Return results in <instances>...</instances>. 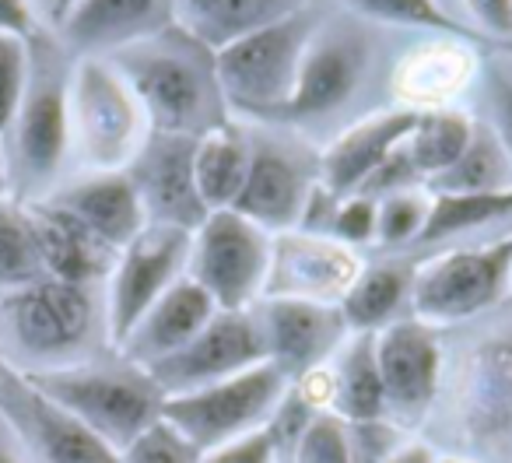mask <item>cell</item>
<instances>
[{
	"instance_id": "obj_1",
	"label": "cell",
	"mask_w": 512,
	"mask_h": 463,
	"mask_svg": "<svg viewBox=\"0 0 512 463\" xmlns=\"http://www.w3.org/2000/svg\"><path fill=\"white\" fill-rule=\"evenodd\" d=\"M116 53L120 57L113 60V67L130 85L155 134L200 137L225 123L214 53L193 43L176 25Z\"/></svg>"
},
{
	"instance_id": "obj_2",
	"label": "cell",
	"mask_w": 512,
	"mask_h": 463,
	"mask_svg": "<svg viewBox=\"0 0 512 463\" xmlns=\"http://www.w3.org/2000/svg\"><path fill=\"white\" fill-rule=\"evenodd\" d=\"M95 306L85 285L43 278L0 295V358L15 372L74 365L88 344Z\"/></svg>"
},
{
	"instance_id": "obj_3",
	"label": "cell",
	"mask_w": 512,
	"mask_h": 463,
	"mask_svg": "<svg viewBox=\"0 0 512 463\" xmlns=\"http://www.w3.org/2000/svg\"><path fill=\"white\" fill-rule=\"evenodd\" d=\"M43 397L64 407L71 418L92 428L106 446L120 453L130 439L144 432L151 421L162 418V393L148 379V372L127 369H95V365H64L50 372H22Z\"/></svg>"
},
{
	"instance_id": "obj_4",
	"label": "cell",
	"mask_w": 512,
	"mask_h": 463,
	"mask_svg": "<svg viewBox=\"0 0 512 463\" xmlns=\"http://www.w3.org/2000/svg\"><path fill=\"white\" fill-rule=\"evenodd\" d=\"M309 39H313V18L299 11L214 53V78L225 106L271 120L274 109L285 106L288 95L295 92Z\"/></svg>"
},
{
	"instance_id": "obj_5",
	"label": "cell",
	"mask_w": 512,
	"mask_h": 463,
	"mask_svg": "<svg viewBox=\"0 0 512 463\" xmlns=\"http://www.w3.org/2000/svg\"><path fill=\"white\" fill-rule=\"evenodd\" d=\"M285 372L274 362H260L200 390L162 397V418L176 425L200 453L256 432L271 421L285 397Z\"/></svg>"
},
{
	"instance_id": "obj_6",
	"label": "cell",
	"mask_w": 512,
	"mask_h": 463,
	"mask_svg": "<svg viewBox=\"0 0 512 463\" xmlns=\"http://www.w3.org/2000/svg\"><path fill=\"white\" fill-rule=\"evenodd\" d=\"M144 113L113 64L85 57L71 74V141L95 172H123L141 151Z\"/></svg>"
},
{
	"instance_id": "obj_7",
	"label": "cell",
	"mask_w": 512,
	"mask_h": 463,
	"mask_svg": "<svg viewBox=\"0 0 512 463\" xmlns=\"http://www.w3.org/2000/svg\"><path fill=\"white\" fill-rule=\"evenodd\" d=\"M271 239L260 225L235 211H211L193 232L190 281H197L221 313H246L264 292L271 271Z\"/></svg>"
},
{
	"instance_id": "obj_8",
	"label": "cell",
	"mask_w": 512,
	"mask_h": 463,
	"mask_svg": "<svg viewBox=\"0 0 512 463\" xmlns=\"http://www.w3.org/2000/svg\"><path fill=\"white\" fill-rule=\"evenodd\" d=\"M190 236L193 232L172 225H148L134 243L120 250L106 306V330L116 348L127 344L144 313L179 281V271L190 260Z\"/></svg>"
},
{
	"instance_id": "obj_9",
	"label": "cell",
	"mask_w": 512,
	"mask_h": 463,
	"mask_svg": "<svg viewBox=\"0 0 512 463\" xmlns=\"http://www.w3.org/2000/svg\"><path fill=\"white\" fill-rule=\"evenodd\" d=\"M512 239L488 250L442 253L432 264L414 271L411 302L421 323H453L477 316L502 299L509 285Z\"/></svg>"
},
{
	"instance_id": "obj_10",
	"label": "cell",
	"mask_w": 512,
	"mask_h": 463,
	"mask_svg": "<svg viewBox=\"0 0 512 463\" xmlns=\"http://www.w3.org/2000/svg\"><path fill=\"white\" fill-rule=\"evenodd\" d=\"M260 362H267V341L260 323H253L246 313H221L218 309L214 320L190 344L172 351L169 358L144 365V372L162 397H172V393L211 386Z\"/></svg>"
},
{
	"instance_id": "obj_11",
	"label": "cell",
	"mask_w": 512,
	"mask_h": 463,
	"mask_svg": "<svg viewBox=\"0 0 512 463\" xmlns=\"http://www.w3.org/2000/svg\"><path fill=\"white\" fill-rule=\"evenodd\" d=\"M11 134L22 183L29 190L50 186L71 148V81L50 57L32 60L29 88Z\"/></svg>"
},
{
	"instance_id": "obj_12",
	"label": "cell",
	"mask_w": 512,
	"mask_h": 463,
	"mask_svg": "<svg viewBox=\"0 0 512 463\" xmlns=\"http://www.w3.org/2000/svg\"><path fill=\"white\" fill-rule=\"evenodd\" d=\"M0 411L15 425L32 463H120L113 446L43 397L15 369L0 372Z\"/></svg>"
},
{
	"instance_id": "obj_13",
	"label": "cell",
	"mask_w": 512,
	"mask_h": 463,
	"mask_svg": "<svg viewBox=\"0 0 512 463\" xmlns=\"http://www.w3.org/2000/svg\"><path fill=\"white\" fill-rule=\"evenodd\" d=\"M193 151L197 137L186 134H155L144 137L134 155L130 179L148 211V225H172L183 232H197L207 221V207L200 200L197 176H193Z\"/></svg>"
},
{
	"instance_id": "obj_14",
	"label": "cell",
	"mask_w": 512,
	"mask_h": 463,
	"mask_svg": "<svg viewBox=\"0 0 512 463\" xmlns=\"http://www.w3.org/2000/svg\"><path fill=\"white\" fill-rule=\"evenodd\" d=\"M376 369L383 379L386 411L400 421H421L439 390V334L421 320L390 323L376 337Z\"/></svg>"
},
{
	"instance_id": "obj_15",
	"label": "cell",
	"mask_w": 512,
	"mask_h": 463,
	"mask_svg": "<svg viewBox=\"0 0 512 463\" xmlns=\"http://www.w3.org/2000/svg\"><path fill=\"white\" fill-rule=\"evenodd\" d=\"M365 74V43L355 32H334L309 46L299 67L295 92L281 109H274L271 120L278 123H306L330 116L355 95Z\"/></svg>"
},
{
	"instance_id": "obj_16",
	"label": "cell",
	"mask_w": 512,
	"mask_h": 463,
	"mask_svg": "<svg viewBox=\"0 0 512 463\" xmlns=\"http://www.w3.org/2000/svg\"><path fill=\"white\" fill-rule=\"evenodd\" d=\"M341 306L313 299H274L264 313L267 362H274L285 379H302L306 372L320 369L323 358L334 351L344 334Z\"/></svg>"
},
{
	"instance_id": "obj_17",
	"label": "cell",
	"mask_w": 512,
	"mask_h": 463,
	"mask_svg": "<svg viewBox=\"0 0 512 463\" xmlns=\"http://www.w3.org/2000/svg\"><path fill=\"white\" fill-rule=\"evenodd\" d=\"M267 292L281 299H344L351 281L358 278V264L348 250L327 243L320 236H285L271 250Z\"/></svg>"
},
{
	"instance_id": "obj_18",
	"label": "cell",
	"mask_w": 512,
	"mask_h": 463,
	"mask_svg": "<svg viewBox=\"0 0 512 463\" xmlns=\"http://www.w3.org/2000/svg\"><path fill=\"white\" fill-rule=\"evenodd\" d=\"M421 109H390V113H379L372 120L355 123L351 130H344L334 144L323 155V186H327L334 197H355L369 176L407 141V134L418 123Z\"/></svg>"
},
{
	"instance_id": "obj_19",
	"label": "cell",
	"mask_w": 512,
	"mask_h": 463,
	"mask_svg": "<svg viewBox=\"0 0 512 463\" xmlns=\"http://www.w3.org/2000/svg\"><path fill=\"white\" fill-rule=\"evenodd\" d=\"M309 190H313V183H309V172L299 158L274 148V144H256L246 183L228 211L249 218L264 232L267 228H288L302 218Z\"/></svg>"
},
{
	"instance_id": "obj_20",
	"label": "cell",
	"mask_w": 512,
	"mask_h": 463,
	"mask_svg": "<svg viewBox=\"0 0 512 463\" xmlns=\"http://www.w3.org/2000/svg\"><path fill=\"white\" fill-rule=\"evenodd\" d=\"M53 204L74 214L113 253L130 246L148 228V211L130 172H95L92 179H81L53 197Z\"/></svg>"
},
{
	"instance_id": "obj_21",
	"label": "cell",
	"mask_w": 512,
	"mask_h": 463,
	"mask_svg": "<svg viewBox=\"0 0 512 463\" xmlns=\"http://www.w3.org/2000/svg\"><path fill=\"white\" fill-rule=\"evenodd\" d=\"M176 0H78L60 25L78 50H123L172 29Z\"/></svg>"
},
{
	"instance_id": "obj_22",
	"label": "cell",
	"mask_w": 512,
	"mask_h": 463,
	"mask_svg": "<svg viewBox=\"0 0 512 463\" xmlns=\"http://www.w3.org/2000/svg\"><path fill=\"white\" fill-rule=\"evenodd\" d=\"M218 306L211 302V295L197 285V281H176L155 306L144 313V320L134 327V334L123 344V358L137 369L169 358L172 351H179L183 344H190L207 323L214 320Z\"/></svg>"
},
{
	"instance_id": "obj_23",
	"label": "cell",
	"mask_w": 512,
	"mask_h": 463,
	"mask_svg": "<svg viewBox=\"0 0 512 463\" xmlns=\"http://www.w3.org/2000/svg\"><path fill=\"white\" fill-rule=\"evenodd\" d=\"M299 11H306V0H176V29L218 53L235 39L253 36Z\"/></svg>"
},
{
	"instance_id": "obj_24",
	"label": "cell",
	"mask_w": 512,
	"mask_h": 463,
	"mask_svg": "<svg viewBox=\"0 0 512 463\" xmlns=\"http://www.w3.org/2000/svg\"><path fill=\"white\" fill-rule=\"evenodd\" d=\"M29 214L32 225H36L46 278L88 285L92 278H102L113 267V250L106 243H99L74 214H67L53 200L29 207Z\"/></svg>"
},
{
	"instance_id": "obj_25",
	"label": "cell",
	"mask_w": 512,
	"mask_h": 463,
	"mask_svg": "<svg viewBox=\"0 0 512 463\" xmlns=\"http://www.w3.org/2000/svg\"><path fill=\"white\" fill-rule=\"evenodd\" d=\"M460 414L474 439L512 432V341H491L474 351L463 379Z\"/></svg>"
},
{
	"instance_id": "obj_26",
	"label": "cell",
	"mask_w": 512,
	"mask_h": 463,
	"mask_svg": "<svg viewBox=\"0 0 512 463\" xmlns=\"http://www.w3.org/2000/svg\"><path fill=\"white\" fill-rule=\"evenodd\" d=\"M249 158H253V144L246 141L242 130L228 127V123L197 137L193 176H197V190L207 211H225L235 204L242 183H246Z\"/></svg>"
},
{
	"instance_id": "obj_27",
	"label": "cell",
	"mask_w": 512,
	"mask_h": 463,
	"mask_svg": "<svg viewBox=\"0 0 512 463\" xmlns=\"http://www.w3.org/2000/svg\"><path fill=\"white\" fill-rule=\"evenodd\" d=\"M334 414L348 425L386 421V393L376 369V334H358L334 372Z\"/></svg>"
},
{
	"instance_id": "obj_28",
	"label": "cell",
	"mask_w": 512,
	"mask_h": 463,
	"mask_svg": "<svg viewBox=\"0 0 512 463\" xmlns=\"http://www.w3.org/2000/svg\"><path fill=\"white\" fill-rule=\"evenodd\" d=\"M411 288L414 267L407 264H379L369 267V271H358V278L351 281V288L341 299L344 323L355 327L358 334H372L397 313L400 302L411 295Z\"/></svg>"
},
{
	"instance_id": "obj_29",
	"label": "cell",
	"mask_w": 512,
	"mask_h": 463,
	"mask_svg": "<svg viewBox=\"0 0 512 463\" xmlns=\"http://www.w3.org/2000/svg\"><path fill=\"white\" fill-rule=\"evenodd\" d=\"M428 193H488V190H509L512 186V158L502 148L498 134L477 130L470 137L467 151L449 165L446 172L425 179Z\"/></svg>"
},
{
	"instance_id": "obj_30",
	"label": "cell",
	"mask_w": 512,
	"mask_h": 463,
	"mask_svg": "<svg viewBox=\"0 0 512 463\" xmlns=\"http://www.w3.org/2000/svg\"><path fill=\"white\" fill-rule=\"evenodd\" d=\"M512 214V186L488 193H428V218L418 243H442L449 236H460L470 228H481L488 221H502Z\"/></svg>"
},
{
	"instance_id": "obj_31",
	"label": "cell",
	"mask_w": 512,
	"mask_h": 463,
	"mask_svg": "<svg viewBox=\"0 0 512 463\" xmlns=\"http://www.w3.org/2000/svg\"><path fill=\"white\" fill-rule=\"evenodd\" d=\"M470 137H474V123L467 116L439 109V113L418 116V123H414V130L404 141V151L414 169H418V176L432 179L439 172H446L467 151Z\"/></svg>"
},
{
	"instance_id": "obj_32",
	"label": "cell",
	"mask_w": 512,
	"mask_h": 463,
	"mask_svg": "<svg viewBox=\"0 0 512 463\" xmlns=\"http://www.w3.org/2000/svg\"><path fill=\"white\" fill-rule=\"evenodd\" d=\"M43 253H39L36 225L29 207L0 200V295L43 281Z\"/></svg>"
},
{
	"instance_id": "obj_33",
	"label": "cell",
	"mask_w": 512,
	"mask_h": 463,
	"mask_svg": "<svg viewBox=\"0 0 512 463\" xmlns=\"http://www.w3.org/2000/svg\"><path fill=\"white\" fill-rule=\"evenodd\" d=\"M351 8L365 18H376V22H393V25H414V29L439 32L456 43H477L491 46V50H502V46L491 43L484 32H477L474 25H463L460 18H453L446 8H439V0H348Z\"/></svg>"
},
{
	"instance_id": "obj_34",
	"label": "cell",
	"mask_w": 512,
	"mask_h": 463,
	"mask_svg": "<svg viewBox=\"0 0 512 463\" xmlns=\"http://www.w3.org/2000/svg\"><path fill=\"white\" fill-rule=\"evenodd\" d=\"M295 463H351L348 421L334 411H316L292 446Z\"/></svg>"
},
{
	"instance_id": "obj_35",
	"label": "cell",
	"mask_w": 512,
	"mask_h": 463,
	"mask_svg": "<svg viewBox=\"0 0 512 463\" xmlns=\"http://www.w3.org/2000/svg\"><path fill=\"white\" fill-rule=\"evenodd\" d=\"M120 463H200V449L176 425L158 418L120 449Z\"/></svg>"
},
{
	"instance_id": "obj_36",
	"label": "cell",
	"mask_w": 512,
	"mask_h": 463,
	"mask_svg": "<svg viewBox=\"0 0 512 463\" xmlns=\"http://www.w3.org/2000/svg\"><path fill=\"white\" fill-rule=\"evenodd\" d=\"M32 53L22 36L0 32V134H11L29 88Z\"/></svg>"
},
{
	"instance_id": "obj_37",
	"label": "cell",
	"mask_w": 512,
	"mask_h": 463,
	"mask_svg": "<svg viewBox=\"0 0 512 463\" xmlns=\"http://www.w3.org/2000/svg\"><path fill=\"white\" fill-rule=\"evenodd\" d=\"M428 218V197L418 193H393L376 207V239L383 246L418 243Z\"/></svg>"
},
{
	"instance_id": "obj_38",
	"label": "cell",
	"mask_w": 512,
	"mask_h": 463,
	"mask_svg": "<svg viewBox=\"0 0 512 463\" xmlns=\"http://www.w3.org/2000/svg\"><path fill=\"white\" fill-rule=\"evenodd\" d=\"M334 232L341 243L362 246L369 239H376V200L369 197H344L334 207Z\"/></svg>"
},
{
	"instance_id": "obj_39",
	"label": "cell",
	"mask_w": 512,
	"mask_h": 463,
	"mask_svg": "<svg viewBox=\"0 0 512 463\" xmlns=\"http://www.w3.org/2000/svg\"><path fill=\"white\" fill-rule=\"evenodd\" d=\"M274 460H278V442L267 432V425L242 435V439H232L225 446L200 453V463H274Z\"/></svg>"
},
{
	"instance_id": "obj_40",
	"label": "cell",
	"mask_w": 512,
	"mask_h": 463,
	"mask_svg": "<svg viewBox=\"0 0 512 463\" xmlns=\"http://www.w3.org/2000/svg\"><path fill=\"white\" fill-rule=\"evenodd\" d=\"M348 435H351V463H383L397 449V432L386 421L348 425Z\"/></svg>"
},
{
	"instance_id": "obj_41",
	"label": "cell",
	"mask_w": 512,
	"mask_h": 463,
	"mask_svg": "<svg viewBox=\"0 0 512 463\" xmlns=\"http://www.w3.org/2000/svg\"><path fill=\"white\" fill-rule=\"evenodd\" d=\"M463 4L477 32H484L502 50H512V0H463Z\"/></svg>"
},
{
	"instance_id": "obj_42",
	"label": "cell",
	"mask_w": 512,
	"mask_h": 463,
	"mask_svg": "<svg viewBox=\"0 0 512 463\" xmlns=\"http://www.w3.org/2000/svg\"><path fill=\"white\" fill-rule=\"evenodd\" d=\"M491 106L498 120V141L512 158V81L498 71H491Z\"/></svg>"
},
{
	"instance_id": "obj_43",
	"label": "cell",
	"mask_w": 512,
	"mask_h": 463,
	"mask_svg": "<svg viewBox=\"0 0 512 463\" xmlns=\"http://www.w3.org/2000/svg\"><path fill=\"white\" fill-rule=\"evenodd\" d=\"M0 32L29 39V32H32V8H29V0H0Z\"/></svg>"
},
{
	"instance_id": "obj_44",
	"label": "cell",
	"mask_w": 512,
	"mask_h": 463,
	"mask_svg": "<svg viewBox=\"0 0 512 463\" xmlns=\"http://www.w3.org/2000/svg\"><path fill=\"white\" fill-rule=\"evenodd\" d=\"M0 463H32L22 446V439H18L15 425L4 418V411H0Z\"/></svg>"
},
{
	"instance_id": "obj_45",
	"label": "cell",
	"mask_w": 512,
	"mask_h": 463,
	"mask_svg": "<svg viewBox=\"0 0 512 463\" xmlns=\"http://www.w3.org/2000/svg\"><path fill=\"white\" fill-rule=\"evenodd\" d=\"M435 460H439V456H435L428 446H421V442H407V446L393 449L383 463H435Z\"/></svg>"
},
{
	"instance_id": "obj_46",
	"label": "cell",
	"mask_w": 512,
	"mask_h": 463,
	"mask_svg": "<svg viewBox=\"0 0 512 463\" xmlns=\"http://www.w3.org/2000/svg\"><path fill=\"white\" fill-rule=\"evenodd\" d=\"M74 4H78V0H53V15H57V22L74 8Z\"/></svg>"
},
{
	"instance_id": "obj_47",
	"label": "cell",
	"mask_w": 512,
	"mask_h": 463,
	"mask_svg": "<svg viewBox=\"0 0 512 463\" xmlns=\"http://www.w3.org/2000/svg\"><path fill=\"white\" fill-rule=\"evenodd\" d=\"M4 183H8V176H4V162H0V200H4Z\"/></svg>"
},
{
	"instance_id": "obj_48",
	"label": "cell",
	"mask_w": 512,
	"mask_h": 463,
	"mask_svg": "<svg viewBox=\"0 0 512 463\" xmlns=\"http://www.w3.org/2000/svg\"><path fill=\"white\" fill-rule=\"evenodd\" d=\"M435 463H474V460H456V456H446V460H435Z\"/></svg>"
},
{
	"instance_id": "obj_49",
	"label": "cell",
	"mask_w": 512,
	"mask_h": 463,
	"mask_svg": "<svg viewBox=\"0 0 512 463\" xmlns=\"http://www.w3.org/2000/svg\"><path fill=\"white\" fill-rule=\"evenodd\" d=\"M4 369H8V365H4V358H0V372H4Z\"/></svg>"
},
{
	"instance_id": "obj_50",
	"label": "cell",
	"mask_w": 512,
	"mask_h": 463,
	"mask_svg": "<svg viewBox=\"0 0 512 463\" xmlns=\"http://www.w3.org/2000/svg\"><path fill=\"white\" fill-rule=\"evenodd\" d=\"M509 285H512V267H509Z\"/></svg>"
}]
</instances>
